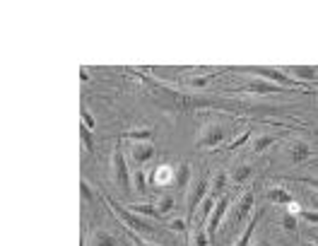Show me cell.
Wrapping results in <instances>:
<instances>
[{
  "label": "cell",
  "instance_id": "obj_18",
  "mask_svg": "<svg viewBox=\"0 0 318 246\" xmlns=\"http://www.w3.org/2000/svg\"><path fill=\"white\" fill-rule=\"evenodd\" d=\"M248 140H251V130H244V133H239V135L234 138L232 143H229L227 150H229V152H237L239 147H244L246 143H248Z\"/></svg>",
  "mask_w": 318,
  "mask_h": 246
},
{
  "label": "cell",
  "instance_id": "obj_28",
  "mask_svg": "<svg viewBox=\"0 0 318 246\" xmlns=\"http://www.w3.org/2000/svg\"><path fill=\"white\" fill-rule=\"evenodd\" d=\"M210 244V237L205 234V227H200L195 232V246H208Z\"/></svg>",
  "mask_w": 318,
  "mask_h": 246
},
{
  "label": "cell",
  "instance_id": "obj_23",
  "mask_svg": "<svg viewBox=\"0 0 318 246\" xmlns=\"http://www.w3.org/2000/svg\"><path fill=\"white\" fill-rule=\"evenodd\" d=\"M157 210L162 212V217L166 215V212H171V210H174V198H171V196H164L162 201L157 203Z\"/></svg>",
  "mask_w": 318,
  "mask_h": 246
},
{
  "label": "cell",
  "instance_id": "obj_27",
  "mask_svg": "<svg viewBox=\"0 0 318 246\" xmlns=\"http://www.w3.org/2000/svg\"><path fill=\"white\" fill-rule=\"evenodd\" d=\"M80 119H82V123H84V126L90 128V130H94V126H97V123H94V116H92L90 111L82 109V111H80Z\"/></svg>",
  "mask_w": 318,
  "mask_h": 246
},
{
  "label": "cell",
  "instance_id": "obj_10",
  "mask_svg": "<svg viewBox=\"0 0 318 246\" xmlns=\"http://www.w3.org/2000/svg\"><path fill=\"white\" fill-rule=\"evenodd\" d=\"M152 135H155L152 128H135V130H123L119 138H123V140H135V143H152Z\"/></svg>",
  "mask_w": 318,
  "mask_h": 246
},
{
  "label": "cell",
  "instance_id": "obj_25",
  "mask_svg": "<svg viewBox=\"0 0 318 246\" xmlns=\"http://www.w3.org/2000/svg\"><path fill=\"white\" fill-rule=\"evenodd\" d=\"M248 176H251V167H248V164H244V167H239L237 172H234V181H237V183H244Z\"/></svg>",
  "mask_w": 318,
  "mask_h": 246
},
{
  "label": "cell",
  "instance_id": "obj_21",
  "mask_svg": "<svg viewBox=\"0 0 318 246\" xmlns=\"http://www.w3.org/2000/svg\"><path fill=\"white\" fill-rule=\"evenodd\" d=\"M292 73H297V77H299V82L301 80H316V68H292Z\"/></svg>",
  "mask_w": 318,
  "mask_h": 246
},
{
  "label": "cell",
  "instance_id": "obj_33",
  "mask_svg": "<svg viewBox=\"0 0 318 246\" xmlns=\"http://www.w3.org/2000/svg\"><path fill=\"white\" fill-rule=\"evenodd\" d=\"M304 183H309V186H313V188L318 191V176H306V179H304Z\"/></svg>",
  "mask_w": 318,
  "mask_h": 246
},
{
  "label": "cell",
  "instance_id": "obj_17",
  "mask_svg": "<svg viewBox=\"0 0 318 246\" xmlns=\"http://www.w3.org/2000/svg\"><path fill=\"white\" fill-rule=\"evenodd\" d=\"M277 143V135H261L253 140V152H263L268 147H273Z\"/></svg>",
  "mask_w": 318,
  "mask_h": 246
},
{
  "label": "cell",
  "instance_id": "obj_12",
  "mask_svg": "<svg viewBox=\"0 0 318 246\" xmlns=\"http://www.w3.org/2000/svg\"><path fill=\"white\" fill-rule=\"evenodd\" d=\"M290 157H292V162L294 164H301V162H306L311 157V147L309 143H294L290 150Z\"/></svg>",
  "mask_w": 318,
  "mask_h": 246
},
{
  "label": "cell",
  "instance_id": "obj_29",
  "mask_svg": "<svg viewBox=\"0 0 318 246\" xmlns=\"http://www.w3.org/2000/svg\"><path fill=\"white\" fill-rule=\"evenodd\" d=\"M212 77H215V75H205V77H191V80H188V85H191V87H205V85H208Z\"/></svg>",
  "mask_w": 318,
  "mask_h": 246
},
{
  "label": "cell",
  "instance_id": "obj_3",
  "mask_svg": "<svg viewBox=\"0 0 318 246\" xmlns=\"http://www.w3.org/2000/svg\"><path fill=\"white\" fill-rule=\"evenodd\" d=\"M208 188L210 186H208V181H205V176L193 183L191 196H188V212H186V222H188V227H191V222H193V215L198 212L200 205H203V201L208 198Z\"/></svg>",
  "mask_w": 318,
  "mask_h": 246
},
{
  "label": "cell",
  "instance_id": "obj_26",
  "mask_svg": "<svg viewBox=\"0 0 318 246\" xmlns=\"http://www.w3.org/2000/svg\"><path fill=\"white\" fill-rule=\"evenodd\" d=\"M169 229H174V232H188V222L181 217L171 220V225H169Z\"/></svg>",
  "mask_w": 318,
  "mask_h": 246
},
{
  "label": "cell",
  "instance_id": "obj_31",
  "mask_svg": "<svg viewBox=\"0 0 318 246\" xmlns=\"http://www.w3.org/2000/svg\"><path fill=\"white\" fill-rule=\"evenodd\" d=\"M128 237H130L133 241H135V246H159V244H147L145 239H140V234H135V232H130V229H128Z\"/></svg>",
  "mask_w": 318,
  "mask_h": 246
},
{
  "label": "cell",
  "instance_id": "obj_36",
  "mask_svg": "<svg viewBox=\"0 0 318 246\" xmlns=\"http://www.w3.org/2000/svg\"><path fill=\"white\" fill-rule=\"evenodd\" d=\"M309 246H311V244H309Z\"/></svg>",
  "mask_w": 318,
  "mask_h": 246
},
{
  "label": "cell",
  "instance_id": "obj_32",
  "mask_svg": "<svg viewBox=\"0 0 318 246\" xmlns=\"http://www.w3.org/2000/svg\"><path fill=\"white\" fill-rule=\"evenodd\" d=\"M282 225H284V229H294L297 227V217H294V215H284V217H282Z\"/></svg>",
  "mask_w": 318,
  "mask_h": 246
},
{
  "label": "cell",
  "instance_id": "obj_14",
  "mask_svg": "<svg viewBox=\"0 0 318 246\" xmlns=\"http://www.w3.org/2000/svg\"><path fill=\"white\" fill-rule=\"evenodd\" d=\"M227 174L219 172L217 176H215V181H212V186H210V196H215V198H222L224 196V188H227Z\"/></svg>",
  "mask_w": 318,
  "mask_h": 246
},
{
  "label": "cell",
  "instance_id": "obj_19",
  "mask_svg": "<svg viewBox=\"0 0 318 246\" xmlns=\"http://www.w3.org/2000/svg\"><path fill=\"white\" fill-rule=\"evenodd\" d=\"M92 244L94 246H116V239L109 237V232H97L92 237Z\"/></svg>",
  "mask_w": 318,
  "mask_h": 246
},
{
  "label": "cell",
  "instance_id": "obj_1",
  "mask_svg": "<svg viewBox=\"0 0 318 246\" xmlns=\"http://www.w3.org/2000/svg\"><path fill=\"white\" fill-rule=\"evenodd\" d=\"M106 203H109L111 208H113L116 217H119L121 222L126 225V229L135 232V234H155V227L147 222V217H142V215H135V212H130L128 208L119 205V203L113 201V198H109V196H106Z\"/></svg>",
  "mask_w": 318,
  "mask_h": 246
},
{
  "label": "cell",
  "instance_id": "obj_15",
  "mask_svg": "<svg viewBox=\"0 0 318 246\" xmlns=\"http://www.w3.org/2000/svg\"><path fill=\"white\" fill-rule=\"evenodd\" d=\"M268 198L273 203H280V205H292V193L290 191H284V188H270L268 191Z\"/></svg>",
  "mask_w": 318,
  "mask_h": 246
},
{
  "label": "cell",
  "instance_id": "obj_9",
  "mask_svg": "<svg viewBox=\"0 0 318 246\" xmlns=\"http://www.w3.org/2000/svg\"><path fill=\"white\" fill-rule=\"evenodd\" d=\"M130 155H133V159H135L137 164H145V162H150V159L157 155V150H155L152 143H135Z\"/></svg>",
  "mask_w": 318,
  "mask_h": 246
},
{
  "label": "cell",
  "instance_id": "obj_4",
  "mask_svg": "<svg viewBox=\"0 0 318 246\" xmlns=\"http://www.w3.org/2000/svg\"><path fill=\"white\" fill-rule=\"evenodd\" d=\"M255 73L261 75V80H268V82H275V85H280L284 90H294V87H301L299 80H294L290 75L280 73V70H275V68H255Z\"/></svg>",
  "mask_w": 318,
  "mask_h": 246
},
{
  "label": "cell",
  "instance_id": "obj_22",
  "mask_svg": "<svg viewBox=\"0 0 318 246\" xmlns=\"http://www.w3.org/2000/svg\"><path fill=\"white\" fill-rule=\"evenodd\" d=\"M135 188L142 198L147 196V183H145V172H142V169H137L135 172Z\"/></svg>",
  "mask_w": 318,
  "mask_h": 246
},
{
  "label": "cell",
  "instance_id": "obj_13",
  "mask_svg": "<svg viewBox=\"0 0 318 246\" xmlns=\"http://www.w3.org/2000/svg\"><path fill=\"white\" fill-rule=\"evenodd\" d=\"M188 181H191V164L188 162H181L179 167H176V188H186L188 186Z\"/></svg>",
  "mask_w": 318,
  "mask_h": 246
},
{
  "label": "cell",
  "instance_id": "obj_24",
  "mask_svg": "<svg viewBox=\"0 0 318 246\" xmlns=\"http://www.w3.org/2000/svg\"><path fill=\"white\" fill-rule=\"evenodd\" d=\"M299 217L309 225H318V210H299Z\"/></svg>",
  "mask_w": 318,
  "mask_h": 246
},
{
  "label": "cell",
  "instance_id": "obj_35",
  "mask_svg": "<svg viewBox=\"0 0 318 246\" xmlns=\"http://www.w3.org/2000/svg\"><path fill=\"white\" fill-rule=\"evenodd\" d=\"M316 208H318V203H316Z\"/></svg>",
  "mask_w": 318,
  "mask_h": 246
},
{
  "label": "cell",
  "instance_id": "obj_8",
  "mask_svg": "<svg viewBox=\"0 0 318 246\" xmlns=\"http://www.w3.org/2000/svg\"><path fill=\"white\" fill-rule=\"evenodd\" d=\"M246 92H253V94H275V92H292V90H284V87L275 85V82H268V80H251L246 85Z\"/></svg>",
  "mask_w": 318,
  "mask_h": 246
},
{
  "label": "cell",
  "instance_id": "obj_30",
  "mask_svg": "<svg viewBox=\"0 0 318 246\" xmlns=\"http://www.w3.org/2000/svg\"><path fill=\"white\" fill-rule=\"evenodd\" d=\"M80 188H82V198H84V201H92V198H94V196H92V188H90V183L84 181V179H82V181H80Z\"/></svg>",
  "mask_w": 318,
  "mask_h": 246
},
{
  "label": "cell",
  "instance_id": "obj_16",
  "mask_svg": "<svg viewBox=\"0 0 318 246\" xmlns=\"http://www.w3.org/2000/svg\"><path fill=\"white\" fill-rule=\"evenodd\" d=\"M255 225H258V217L253 215V217L248 220V225H246V229H244V234H241V239H239L234 246H248V244H251V237H253Z\"/></svg>",
  "mask_w": 318,
  "mask_h": 246
},
{
  "label": "cell",
  "instance_id": "obj_5",
  "mask_svg": "<svg viewBox=\"0 0 318 246\" xmlns=\"http://www.w3.org/2000/svg\"><path fill=\"white\" fill-rule=\"evenodd\" d=\"M113 174H116V183H119V188L128 191V188H130V174H128V164H126L123 147L121 145L113 150Z\"/></svg>",
  "mask_w": 318,
  "mask_h": 246
},
{
  "label": "cell",
  "instance_id": "obj_6",
  "mask_svg": "<svg viewBox=\"0 0 318 246\" xmlns=\"http://www.w3.org/2000/svg\"><path fill=\"white\" fill-rule=\"evenodd\" d=\"M253 201H255V191H246L244 196L239 198L237 205L232 208V217H229V222H232V225H241V222H244V217H248V215H251Z\"/></svg>",
  "mask_w": 318,
  "mask_h": 246
},
{
  "label": "cell",
  "instance_id": "obj_34",
  "mask_svg": "<svg viewBox=\"0 0 318 246\" xmlns=\"http://www.w3.org/2000/svg\"><path fill=\"white\" fill-rule=\"evenodd\" d=\"M255 246H270V244H268V241H261V244H255Z\"/></svg>",
  "mask_w": 318,
  "mask_h": 246
},
{
  "label": "cell",
  "instance_id": "obj_7",
  "mask_svg": "<svg viewBox=\"0 0 318 246\" xmlns=\"http://www.w3.org/2000/svg\"><path fill=\"white\" fill-rule=\"evenodd\" d=\"M227 210H229V196L224 193V196L217 201V205H215V210H212V215H210V222H208V237L210 239L219 232V225H222V220H224V215H227Z\"/></svg>",
  "mask_w": 318,
  "mask_h": 246
},
{
  "label": "cell",
  "instance_id": "obj_2",
  "mask_svg": "<svg viewBox=\"0 0 318 246\" xmlns=\"http://www.w3.org/2000/svg\"><path fill=\"white\" fill-rule=\"evenodd\" d=\"M224 138H227V128L222 126V123H208V126L203 128V133L198 138V147H205V150H215L224 143Z\"/></svg>",
  "mask_w": 318,
  "mask_h": 246
},
{
  "label": "cell",
  "instance_id": "obj_11",
  "mask_svg": "<svg viewBox=\"0 0 318 246\" xmlns=\"http://www.w3.org/2000/svg\"><path fill=\"white\" fill-rule=\"evenodd\" d=\"M128 210L135 212V215H142V217L162 220V212L157 210V205H150V203H135V205H128Z\"/></svg>",
  "mask_w": 318,
  "mask_h": 246
},
{
  "label": "cell",
  "instance_id": "obj_20",
  "mask_svg": "<svg viewBox=\"0 0 318 246\" xmlns=\"http://www.w3.org/2000/svg\"><path fill=\"white\" fill-rule=\"evenodd\" d=\"M80 138H82V145L87 147V150H94V138H92V130L84 123H80Z\"/></svg>",
  "mask_w": 318,
  "mask_h": 246
}]
</instances>
